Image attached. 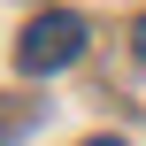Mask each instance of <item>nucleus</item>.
I'll list each match as a JSON object with an SVG mask.
<instances>
[{"label": "nucleus", "mask_w": 146, "mask_h": 146, "mask_svg": "<svg viewBox=\"0 0 146 146\" xmlns=\"http://www.w3.org/2000/svg\"><path fill=\"white\" fill-rule=\"evenodd\" d=\"M77 54H85V15L54 8V15H31V23H23V46H15V69L46 77V69H69Z\"/></svg>", "instance_id": "nucleus-1"}, {"label": "nucleus", "mask_w": 146, "mask_h": 146, "mask_svg": "<svg viewBox=\"0 0 146 146\" xmlns=\"http://www.w3.org/2000/svg\"><path fill=\"white\" fill-rule=\"evenodd\" d=\"M131 54H139V62H146V15H139V23H131Z\"/></svg>", "instance_id": "nucleus-2"}, {"label": "nucleus", "mask_w": 146, "mask_h": 146, "mask_svg": "<svg viewBox=\"0 0 146 146\" xmlns=\"http://www.w3.org/2000/svg\"><path fill=\"white\" fill-rule=\"evenodd\" d=\"M85 146H123V139H85Z\"/></svg>", "instance_id": "nucleus-3"}]
</instances>
